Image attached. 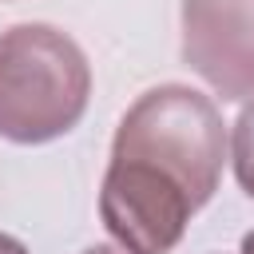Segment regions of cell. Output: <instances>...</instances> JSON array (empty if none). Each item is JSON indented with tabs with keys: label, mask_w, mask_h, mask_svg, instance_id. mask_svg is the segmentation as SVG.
Segmentation results:
<instances>
[{
	"label": "cell",
	"mask_w": 254,
	"mask_h": 254,
	"mask_svg": "<svg viewBox=\"0 0 254 254\" xmlns=\"http://www.w3.org/2000/svg\"><path fill=\"white\" fill-rule=\"evenodd\" d=\"M91 99L83 48L52 24L0 32V135L8 143H52L67 135Z\"/></svg>",
	"instance_id": "obj_1"
},
{
	"label": "cell",
	"mask_w": 254,
	"mask_h": 254,
	"mask_svg": "<svg viewBox=\"0 0 254 254\" xmlns=\"http://www.w3.org/2000/svg\"><path fill=\"white\" fill-rule=\"evenodd\" d=\"M111 159L147 163L171 175L198 210L218 190L226 163V127L218 107L202 91L187 83H159L143 91L119 119Z\"/></svg>",
	"instance_id": "obj_2"
},
{
	"label": "cell",
	"mask_w": 254,
	"mask_h": 254,
	"mask_svg": "<svg viewBox=\"0 0 254 254\" xmlns=\"http://www.w3.org/2000/svg\"><path fill=\"white\" fill-rule=\"evenodd\" d=\"M190 214L194 202L171 175L131 159L107 163L99 218L127 254H171L183 242Z\"/></svg>",
	"instance_id": "obj_3"
},
{
	"label": "cell",
	"mask_w": 254,
	"mask_h": 254,
	"mask_svg": "<svg viewBox=\"0 0 254 254\" xmlns=\"http://www.w3.org/2000/svg\"><path fill=\"white\" fill-rule=\"evenodd\" d=\"M183 60L222 99H250L254 0H183Z\"/></svg>",
	"instance_id": "obj_4"
},
{
	"label": "cell",
	"mask_w": 254,
	"mask_h": 254,
	"mask_svg": "<svg viewBox=\"0 0 254 254\" xmlns=\"http://www.w3.org/2000/svg\"><path fill=\"white\" fill-rule=\"evenodd\" d=\"M230 159H234V175H238L242 190L254 198V95H250V103H246V107L238 111V119H234Z\"/></svg>",
	"instance_id": "obj_5"
},
{
	"label": "cell",
	"mask_w": 254,
	"mask_h": 254,
	"mask_svg": "<svg viewBox=\"0 0 254 254\" xmlns=\"http://www.w3.org/2000/svg\"><path fill=\"white\" fill-rule=\"evenodd\" d=\"M0 254H28V246H24L20 238H12V234L0 230Z\"/></svg>",
	"instance_id": "obj_6"
},
{
	"label": "cell",
	"mask_w": 254,
	"mask_h": 254,
	"mask_svg": "<svg viewBox=\"0 0 254 254\" xmlns=\"http://www.w3.org/2000/svg\"><path fill=\"white\" fill-rule=\"evenodd\" d=\"M83 254H127L123 246H87Z\"/></svg>",
	"instance_id": "obj_7"
},
{
	"label": "cell",
	"mask_w": 254,
	"mask_h": 254,
	"mask_svg": "<svg viewBox=\"0 0 254 254\" xmlns=\"http://www.w3.org/2000/svg\"><path fill=\"white\" fill-rule=\"evenodd\" d=\"M242 254H254V230H246V238H242Z\"/></svg>",
	"instance_id": "obj_8"
}]
</instances>
